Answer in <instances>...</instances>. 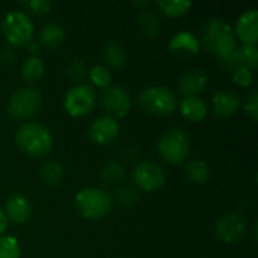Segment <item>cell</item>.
Here are the masks:
<instances>
[{
    "label": "cell",
    "instance_id": "6da1fadb",
    "mask_svg": "<svg viewBox=\"0 0 258 258\" xmlns=\"http://www.w3.org/2000/svg\"><path fill=\"white\" fill-rule=\"evenodd\" d=\"M203 44L227 68L234 70L236 67L240 65L239 48L236 45L234 30L227 21H224L221 18L209 20L203 29Z\"/></svg>",
    "mask_w": 258,
    "mask_h": 258
},
{
    "label": "cell",
    "instance_id": "7a4b0ae2",
    "mask_svg": "<svg viewBox=\"0 0 258 258\" xmlns=\"http://www.w3.org/2000/svg\"><path fill=\"white\" fill-rule=\"evenodd\" d=\"M15 142L18 148L32 157H39L53 148V136L50 130L41 124L27 122L15 132Z\"/></svg>",
    "mask_w": 258,
    "mask_h": 258
},
{
    "label": "cell",
    "instance_id": "3957f363",
    "mask_svg": "<svg viewBox=\"0 0 258 258\" xmlns=\"http://www.w3.org/2000/svg\"><path fill=\"white\" fill-rule=\"evenodd\" d=\"M74 206L77 212L86 219H101L112 210V197L100 187L82 189L76 198Z\"/></svg>",
    "mask_w": 258,
    "mask_h": 258
},
{
    "label": "cell",
    "instance_id": "277c9868",
    "mask_svg": "<svg viewBox=\"0 0 258 258\" xmlns=\"http://www.w3.org/2000/svg\"><path fill=\"white\" fill-rule=\"evenodd\" d=\"M160 156L171 165H181L190 153V139L186 130L180 127L169 128L159 141Z\"/></svg>",
    "mask_w": 258,
    "mask_h": 258
},
{
    "label": "cell",
    "instance_id": "5b68a950",
    "mask_svg": "<svg viewBox=\"0 0 258 258\" xmlns=\"http://www.w3.org/2000/svg\"><path fill=\"white\" fill-rule=\"evenodd\" d=\"M2 33L12 45L29 44L33 35V21L24 11L12 9L2 20Z\"/></svg>",
    "mask_w": 258,
    "mask_h": 258
},
{
    "label": "cell",
    "instance_id": "8992f818",
    "mask_svg": "<svg viewBox=\"0 0 258 258\" xmlns=\"http://www.w3.org/2000/svg\"><path fill=\"white\" fill-rule=\"evenodd\" d=\"M139 106L151 115L165 116L175 110L177 98L169 88L148 86L139 94Z\"/></svg>",
    "mask_w": 258,
    "mask_h": 258
},
{
    "label": "cell",
    "instance_id": "52a82bcc",
    "mask_svg": "<svg viewBox=\"0 0 258 258\" xmlns=\"http://www.w3.org/2000/svg\"><path fill=\"white\" fill-rule=\"evenodd\" d=\"M42 104V95L38 89L30 86L18 88L8 101V113L17 119L33 116Z\"/></svg>",
    "mask_w": 258,
    "mask_h": 258
},
{
    "label": "cell",
    "instance_id": "ba28073f",
    "mask_svg": "<svg viewBox=\"0 0 258 258\" xmlns=\"http://www.w3.org/2000/svg\"><path fill=\"white\" fill-rule=\"evenodd\" d=\"M95 106V91L91 85L79 83L71 86L63 97V107L71 116H85Z\"/></svg>",
    "mask_w": 258,
    "mask_h": 258
},
{
    "label": "cell",
    "instance_id": "9c48e42d",
    "mask_svg": "<svg viewBox=\"0 0 258 258\" xmlns=\"http://www.w3.org/2000/svg\"><path fill=\"white\" fill-rule=\"evenodd\" d=\"M132 178L138 189L145 192H154L165 184L166 174L162 166L154 162H141L135 166Z\"/></svg>",
    "mask_w": 258,
    "mask_h": 258
},
{
    "label": "cell",
    "instance_id": "30bf717a",
    "mask_svg": "<svg viewBox=\"0 0 258 258\" xmlns=\"http://www.w3.org/2000/svg\"><path fill=\"white\" fill-rule=\"evenodd\" d=\"M101 104L112 118H122L132 109V97L122 86L109 85L101 94Z\"/></svg>",
    "mask_w": 258,
    "mask_h": 258
},
{
    "label": "cell",
    "instance_id": "8fae6325",
    "mask_svg": "<svg viewBox=\"0 0 258 258\" xmlns=\"http://www.w3.org/2000/svg\"><path fill=\"white\" fill-rule=\"evenodd\" d=\"M248 230V222L240 213H228L216 224V236L225 243L239 242Z\"/></svg>",
    "mask_w": 258,
    "mask_h": 258
},
{
    "label": "cell",
    "instance_id": "7c38bea8",
    "mask_svg": "<svg viewBox=\"0 0 258 258\" xmlns=\"http://www.w3.org/2000/svg\"><path fill=\"white\" fill-rule=\"evenodd\" d=\"M119 135V124L112 116L97 118L89 127V138L98 145L112 144Z\"/></svg>",
    "mask_w": 258,
    "mask_h": 258
},
{
    "label": "cell",
    "instance_id": "4fadbf2b",
    "mask_svg": "<svg viewBox=\"0 0 258 258\" xmlns=\"http://www.w3.org/2000/svg\"><path fill=\"white\" fill-rule=\"evenodd\" d=\"M5 215L8 221L24 224L32 215V203L23 194H12L5 203Z\"/></svg>",
    "mask_w": 258,
    "mask_h": 258
},
{
    "label": "cell",
    "instance_id": "5bb4252c",
    "mask_svg": "<svg viewBox=\"0 0 258 258\" xmlns=\"http://www.w3.org/2000/svg\"><path fill=\"white\" fill-rule=\"evenodd\" d=\"M236 33L243 44L255 45L258 41V11L255 8L246 9L237 20Z\"/></svg>",
    "mask_w": 258,
    "mask_h": 258
},
{
    "label": "cell",
    "instance_id": "9a60e30c",
    "mask_svg": "<svg viewBox=\"0 0 258 258\" xmlns=\"http://www.w3.org/2000/svg\"><path fill=\"white\" fill-rule=\"evenodd\" d=\"M207 86V74L203 70L190 68L184 71L178 79L180 92L186 97H198Z\"/></svg>",
    "mask_w": 258,
    "mask_h": 258
},
{
    "label": "cell",
    "instance_id": "2e32d148",
    "mask_svg": "<svg viewBox=\"0 0 258 258\" xmlns=\"http://www.w3.org/2000/svg\"><path fill=\"white\" fill-rule=\"evenodd\" d=\"M169 50L177 56H195L200 51V42L194 32L181 30L169 41Z\"/></svg>",
    "mask_w": 258,
    "mask_h": 258
},
{
    "label": "cell",
    "instance_id": "e0dca14e",
    "mask_svg": "<svg viewBox=\"0 0 258 258\" xmlns=\"http://www.w3.org/2000/svg\"><path fill=\"white\" fill-rule=\"evenodd\" d=\"M239 106H240V100H239L237 94H234L233 91H228V89L218 91L212 100L213 112L221 118L233 116L237 112Z\"/></svg>",
    "mask_w": 258,
    "mask_h": 258
},
{
    "label": "cell",
    "instance_id": "ac0fdd59",
    "mask_svg": "<svg viewBox=\"0 0 258 258\" xmlns=\"http://www.w3.org/2000/svg\"><path fill=\"white\" fill-rule=\"evenodd\" d=\"M181 115L192 122H200L207 115V104L200 97H184L180 104Z\"/></svg>",
    "mask_w": 258,
    "mask_h": 258
},
{
    "label": "cell",
    "instance_id": "d6986e66",
    "mask_svg": "<svg viewBox=\"0 0 258 258\" xmlns=\"http://www.w3.org/2000/svg\"><path fill=\"white\" fill-rule=\"evenodd\" d=\"M38 41L42 47L45 48H50V50H54L57 48L63 39H65V30L56 24V23H47L42 26V29L39 30V35H38Z\"/></svg>",
    "mask_w": 258,
    "mask_h": 258
},
{
    "label": "cell",
    "instance_id": "ffe728a7",
    "mask_svg": "<svg viewBox=\"0 0 258 258\" xmlns=\"http://www.w3.org/2000/svg\"><path fill=\"white\" fill-rule=\"evenodd\" d=\"M136 26L142 36L156 38L160 32V20L154 12H141L136 18Z\"/></svg>",
    "mask_w": 258,
    "mask_h": 258
},
{
    "label": "cell",
    "instance_id": "44dd1931",
    "mask_svg": "<svg viewBox=\"0 0 258 258\" xmlns=\"http://www.w3.org/2000/svg\"><path fill=\"white\" fill-rule=\"evenodd\" d=\"M103 57H104V60H106V63L109 67L121 68L127 62V51H125V48L119 42L110 41L103 48Z\"/></svg>",
    "mask_w": 258,
    "mask_h": 258
},
{
    "label": "cell",
    "instance_id": "7402d4cb",
    "mask_svg": "<svg viewBox=\"0 0 258 258\" xmlns=\"http://www.w3.org/2000/svg\"><path fill=\"white\" fill-rule=\"evenodd\" d=\"M39 177L47 186H57L63 180V168L56 160H47L39 169Z\"/></svg>",
    "mask_w": 258,
    "mask_h": 258
},
{
    "label": "cell",
    "instance_id": "603a6c76",
    "mask_svg": "<svg viewBox=\"0 0 258 258\" xmlns=\"http://www.w3.org/2000/svg\"><path fill=\"white\" fill-rule=\"evenodd\" d=\"M187 178L195 184H204L210 178V166L203 159H194L186 166Z\"/></svg>",
    "mask_w": 258,
    "mask_h": 258
},
{
    "label": "cell",
    "instance_id": "cb8c5ba5",
    "mask_svg": "<svg viewBox=\"0 0 258 258\" xmlns=\"http://www.w3.org/2000/svg\"><path fill=\"white\" fill-rule=\"evenodd\" d=\"M44 62L38 56H29L21 65V76L26 82H36L44 74Z\"/></svg>",
    "mask_w": 258,
    "mask_h": 258
},
{
    "label": "cell",
    "instance_id": "d4e9b609",
    "mask_svg": "<svg viewBox=\"0 0 258 258\" xmlns=\"http://www.w3.org/2000/svg\"><path fill=\"white\" fill-rule=\"evenodd\" d=\"M157 6L169 17H181L192 8V0H157Z\"/></svg>",
    "mask_w": 258,
    "mask_h": 258
},
{
    "label": "cell",
    "instance_id": "484cf974",
    "mask_svg": "<svg viewBox=\"0 0 258 258\" xmlns=\"http://www.w3.org/2000/svg\"><path fill=\"white\" fill-rule=\"evenodd\" d=\"M101 178L107 184H118L125 178V169L121 163L118 162H109L103 166L100 172Z\"/></svg>",
    "mask_w": 258,
    "mask_h": 258
},
{
    "label": "cell",
    "instance_id": "4316f807",
    "mask_svg": "<svg viewBox=\"0 0 258 258\" xmlns=\"http://www.w3.org/2000/svg\"><path fill=\"white\" fill-rule=\"evenodd\" d=\"M89 79L91 82L98 88H107L112 82V73L104 65H94L89 70Z\"/></svg>",
    "mask_w": 258,
    "mask_h": 258
},
{
    "label": "cell",
    "instance_id": "83f0119b",
    "mask_svg": "<svg viewBox=\"0 0 258 258\" xmlns=\"http://www.w3.org/2000/svg\"><path fill=\"white\" fill-rule=\"evenodd\" d=\"M20 245L14 236H0V258H20Z\"/></svg>",
    "mask_w": 258,
    "mask_h": 258
},
{
    "label": "cell",
    "instance_id": "f1b7e54d",
    "mask_svg": "<svg viewBox=\"0 0 258 258\" xmlns=\"http://www.w3.org/2000/svg\"><path fill=\"white\" fill-rule=\"evenodd\" d=\"M239 57H240V65H243L249 70H255L258 67L257 45L243 44V47L239 48Z\"/></svg>",
    "mask_w": 258,
    "mask_h": 258
},
{
    "label": "cell",
    "instance_id": "f546056e",
    "mask_svg": "<svg viewBox=\"0 0 258 258\" xmlns=\"http://www.w3.org/2000/svg\"><path fill=\"white\" fill-rule=\"evenodd\" d=\"M139 198H141L139 190L133 186H124V187L116 190V200L125 207L135 206L139 201Z\"/></svg>",
    "mask_w": 258,
    "mask_h": 258
},
{
    "label": "cell",
    "instance_id": "4dcf8cb0",
    "mask_svg": "<svg viewBox=\"0 0 258 258\" xmlns=\"http://www.w3.org/2000/svg\"><path fill=\"white\" fill-rule=\"evenodd\" d=\"M233 80L239 85V86H249L254 80V74H252V70L243 67V65H239L233 70Z\"/></svg>",
    "mask_w": 258,
    "mask_h": 258
},
{
    "label": "cell",
    "instance_id": "1f68e13d",
    "mask_svg": "<svg viewBox=\"0 0 258 258\" xmlns=\"http://www.w3.org/2000/svg\"><path fill=\"white\" fill-rule=\"evenodd\" d=\"M86 63H85V60L83 59H73L71 62H70V65H68V68H67V74L71 77V79H74V80H79V79H82L85 74H86Z\"/></svg>",
    "mask_w": 258,
    "mask_h": 258
},
{
    "label": "cell",
    "instance_id": "d6a6232c",
    "mask_svg": "<svg viewBox=\"0 0 258 258\" xmlns=\"http://www.w3.org/2000/svg\"><path fill=\"white\" fill-rule=\"evenodd\" d=\"M245 112L254 119V121H257L258 119V91L257 89H254L249 95H248V98H246V101H245Z\"/></svg>",
    "mask_w": 258,
    "mask_h": 258
},
{
    "label": "cell",
    "instance_id": "836d02e7",
    "mask_svg": "<svg viewBox=\"0 0 258 258\" xmlns=\"http://www.w3.org/2000/svg\"><path fill=\"white\" fill-rule=\"evenodd\" d=\"M27 6L36 14H45L50 11L51 2H48V0H32V2H27Z\"/></svg>",
    "mask_w": 258,
    "mask_h": 258
},
{
    "label": "cell",
    "instance_id": "e575fe53",
    "mask_svg": "<svg viewBox=\"0 0 258 258\" xmlns=\"http://www.w3.org/2000/svg\"><path fill=\"white\" fill-rule=\"evenodd\" d=\"M6 227H8V219H6L3 209H0V234L6 230Z\"/></svg>",
    "mask_w": 258,
    "mask_h": 258
},
{
    "label": "cell",
    "instance_id": "d590c367",
    "mask_svg": "<svg viewBox=\"0 0 258 258\" xmlns=\"http://www.w3.org/2000/svg\"><path fill=\"white\" fill-rule=\"evenodd\" d=\"M29 47H30V48H29V50H30V51H32V53H36V51H38V45H36V44H33V42H32V41H30V42H29Z\"/></svg>",
    "mask_w": 258,
    "mask_h": 258
},
{
    "label": "cell",
    "instance_id": "8d00e7d4",
    "mask_svg": "<svg viewBox=\"0 0 258 258\" xmlns=\"http://www.w3.org/2000/svg\"><path fill=\"white\" fill-rule=\"evenodd\" d=\"M133 5H135V6H148L150 2H148V0H147V2H135Z\"/></svg>",
    "mask_w": 258,
    "mask_h": 258
}]
</instances>
